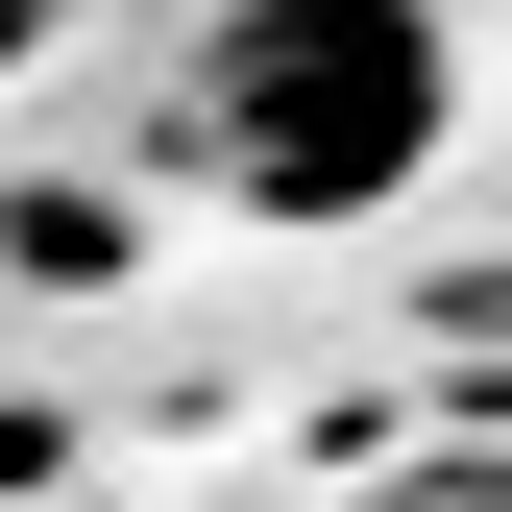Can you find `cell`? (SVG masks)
<instances>
[{"instance_id": "1", "label": "cell", "mask_w": 512, "mask_h": 512, "mask_svg": "<svg viewBox=\"0 0 512 512\" xmlns=\"http://www.w3.org/2000/svg\"><path fill=\"white\" fill-rule=\"evenodd\" d=\"M439 122H464V74L415 0H244L196 49V171L244 220H391L439 171Z\"/></svg>"}]
</instances>
